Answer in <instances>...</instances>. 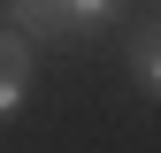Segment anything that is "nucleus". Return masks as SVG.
<instances>
[{"mask_svg": "<svg viewBox=\"0 0 161 153\" xmlns=\"http://www.w3.org/2000/svg\"><path fill=\"white\" fill-rule=\"evenodd\" d=\"M31 100V38L15 23H0V123Z\"/></svg>", "mask_w": 161, "mask_h": 153, "instance_id": "nucleus-2", "label": "nucleus"}, {"mask_svg": "<svg viewBox=\"0 0 161 153\" xmlns=\"http://www.w3.org/2000/svg\"><path fill=\"white\" fill-rule=\"evenodd\" d=\"M123 61H130V84L146 92V100H161V23H146V31H130Z\"/></svg>", "mask_w": 161, "mask_h": 153, "instance_id": "nucleus-3", "label": "nucleus"}, {"mask_svg": "<svg viewBox=\"0 0 161 153\" xmlns=\"http://www.w3.org/2000/svg\"><path fill=\"white\" fill-rule=\"evenodd\" d=\"M130 0H0V23H15L31 46H69L100 23H115Z\"/></svg>", "mask_w": 161, "mask_h": 153, "instance_id": "nucleus-1", "label": "nucleus"}]
</instances>
